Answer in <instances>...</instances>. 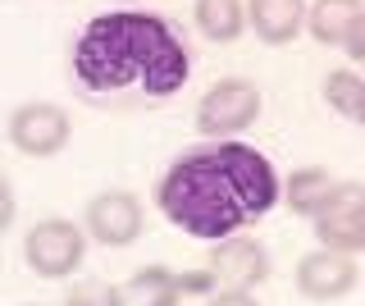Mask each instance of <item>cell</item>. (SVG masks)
Here are the masks:
<instances>
[{
	"instance_id": "6da1fadb",
	"label": "cell",
	"mask_w": 365,
	"mask_h": 306,
	"mask_svg": "<svg viewBox=\"0 0 365 306\" xmlns=\"http://www.w3.org/2000/svg\"><path fill=\"white\" fill-rule=\"evenodd\" d=\"M279 174L256 146L228 138L178 155L155 188V206L174 229L201 243H224L279 206Z\"/></svg>"
},
{
	"instance_id": "7a4b0ae2",
	"label": "cell",
	"mask_w": 365,
	"mask_h": 306,
	"mask_svg": "<svg viewBox=\"0 0 365 306\" xmlns=\"http://www.w3.org/2000/svg\"><path fill=\"white\" fill-rule=\"evenodd\" d=\"M187 73L192 55L160 14H96L73 41V78L91 96L137 92L146 101H169L182 92Z\"/></svg>"
},
{
	"instance_id": "3957f363",
	"label": "cell",
	"mask_w": 365,
	"mask_h": 306,
	"mask_svg": "<svg viewBox=\"0 0 365 306\" xmlns=\"http://www.w3.org/2000/svg\"><path fill=\"white\" fill-rule=\"evenodd\" d=\"M260 106H265V96L251 78H220L197 101V128L210 142H228L260 119Z\"/></svg>"
},
{
	"instance_id": "277c9868",
	"label": "cell",
	"mask_w": 365,
	"mask_h": 306,
	"mask_svg": "<svg viewBox=\"0 0 365 306\" xmlns=\"http://www.w3.org/2000/svg\"><path fill=\"white\" fill-rule=\"evenodd\" d=\"M87 256V229L64 215H51V220H37L28 233H23V260H28L32 275L41 279H68Z\"/></svg>"
},
{
	"instance_id": "5b68a950",
	"label": "cell",
	"mask_w": 365,
	"mask_h": 306,
	"mask_svg": "<svg viewBox=\"0 0 365 306\" xmlns=\"http://www.w3.org/2000/svg\"><path fill=\"white\" fill-rule=\"evenodd\" d=\"M5 133H9V146H14L19 155H28V160H51V155H60L68 146V138H73V119H68V110L55 106V101H23V106H14Z\"/></svg>"
},
{
	"instance_id": "8992f818",
	"label": "cell",
	"mask_w": 365,
	"mask_h": 306,
	"mask_svg": "<svg viewBox=\"0 0 365 306\" xmlns=\"http://www.w3.org/2000/svg\"><path fill=\"white\" fill-rule=\"evenodd\" d=\"M311 229L329 252H365V183H334L324 206L311 215Z\"/></svg>"
},
{
	"instance_id": "52a82bcc",
	"label": "cell",
	"mask_w": 365,
	"mask_h": 306,
	"mask_svg": "<svg viewBox=\"0 0 365 306\" xmlns=\"http://www.w3.org/2000/svg\"><path fill=\"white\" fill-rule=\"evenodd\" d=\"M83 229H87V243H101V247H133L146 229V210L137 201V192L128 188H110V192H96L87 201V215H83Z\"/></svg>"
},
{
	"instance_id": "ba28073f",
	"label": "cell",
	"mask_w": 365,
	"mask_h": 306,
	"mask_svg": "<svg viewBox=\"0 0 365 306\" xmlns=\"http://www.w3.org/2000/svg\"><path fill=\"white\" fill-rule=\"evenodd\" d=\"M292 279H297V292H302L306 302H338V297H347V292L356 288L361 265H356V256H347V252L315 247V252H306L297 260Z\"/></svg>"
},
{
	"instance_id": "9c48e42d",
	"label": "cell",
	"mask_w": 365,
	"mask_h": 306,
	"mask_svg": "<svg viewBox=\"0 0 365 306\" xmlns=\"http://www.w3.org/2000/svg\"><path fill=\"white\" fill-rule=\"evenodd\" d=\"M205 270L215 275L220 288H260V283L269 279V252L265 243H256V238L247 233H233L224 238V243L210 247V260H205Z\"/></svg>"
},
{
	"instance_id": "30bf717a",
	"label": "cell",
	"mask_w": 365,
	"mask_h": 306,
	"mask_svg": "<svg viewBox=\"0 0 365 306\" xmlns=\"http://www.w3.org/2000/svg\"><path fill=\"white\" fill-rule=\"evenodd\" d=\"M247 28L265 46H288L306 32V0H247Z\"/></svg>"
},
{
	"instance_id": "8fae6325",
	"label": "cell",
	"mask_w": 365,
	"mask_h": 306,
	"mask_svg": "<svg viewBox=\"0 0 365 306\" xmlns=\"http://www.w3.org/2000/svg\"><path fill=\"white\" fill-rule=\"evenodd\" d=\"M361 14H365L361 0H315V5H306V32L319 46H342Z\"/></svg>"
},
{
	"instance_id": "7c38bea8",
	"label": "cell",
	"mask_w": 365,
	"mask_h": 306,
	"mask_svg": "<svg viewBox=\"0 0 365 306\" xmlns=\"http://www.w3.org/2000/svg\"><path fill=\"white\" fill-rule=\"evenodd\" d=\"M187 297L182 275H174L169 265H146L123 283V306H178Z\"/></svg>"
},
{
	"instance_id": "4fadbf2b",
	"label": "cell",
	"mask_w": 365,
	"mask_h": 306,
	"mask_svg": "<svg viewBox=\"0 0 365 306\" xmlns=\"http://www.w3.org/2000/svg\"><path fill=\"white\" fill-rule=\"evenodd\" d=\"M334 183L338 178H329V169L324 165H302V169H292L288 174V183H283V192H279V201L288 206L292 215H311L324 206V197L334 192Z\"/></svg>"
},
{
	"instance_id": "5bb4252c",
	"label": "cell",
	"mask_w": 365,
	"mask_h": 306,
	"mask_svg": "<svg viewBox=\"0 0 365 306\" xmlns=\"http://www.w3.org/2000/svg\"><path fill=\"white\" fill-rule=\"evenodd\" d=\"M192 19H197V32L205 41H237L247 32V5L242 0H197Z\"/></svg>"
},
{
	"instance_id": "9a60e30c",
	"label": "cell",
	"mask_w": 365,
	"mask_h": 306,
	"mask_svg": "<svg viewBox=\"0 0 365 306\" xmlns=\"http://www.w3.org/2000/svg\"><path fill=\"white\" fill-rule=\"evenodd\" d=\"M324 101H329L334 115H342L347 123H361V128H365V73L334 69L324 78Z\"/></svg>"
},
{
	"instance_id": "2e32d148",
	"label": "cell",
	"mask_w": 365,
	"mask_h": 306,
	"mask_svg": "<svg viewBox=\"0 0 365 306\" xmlns=\"http://www.w3.org/2000/svg\"><path fill=\"white\" fill-rule=\"evenodd\" d=\"M64 306H123V288H114L106 279H83L68 288Z\"/></svg>"
},
{
	"instance_id": "e0dca14e",
	"label": "cell",
	"mask_w": 365,
	"mask_h": 306,
	"mask_svg": "<svg viewBox=\"0 0 365 306\" xmlns=\"http://www.w3.org/2000/svg\"><path fill=\"white\" fill-rule=\"evenodd\" d=\"M201 306H260V302L247 288H215V292H205Z\"/></svg>"
},
{
	"instance_id": "ac0fdd59",
	"label": "cell",
	"mask_w": 365,
	"mask_h": 306,
	"mask_svg": "<svg viewBox=\"0 0 365 306\" xmlns=\"http://www.w3.org/2000/svg\"><path fill=\"white\" fill-rule=\"evenodd\" d=\"M19 215V197H14V183H9V174H0V233L14 224Z\"/></svg>"
},
{
	"instance_id": "d6986e66",
	"label": "cell",
	"mask_w": 365,
	"mask_h": 306,
	"mask_svg": "<svg viewBox=\"0 0 365 306\" xmlns=\"http://www.w3.org/2000/svg\"><path fill=\"white\" fill-rule=\"evenodd\" d=\"M342 51H347L351 64H365V14L356 19V28L347 32V41H342Z\"/></svg>"
},
{
	"instance_id": "ffe728a7",
	"label": "cell",
	"mask_w": 365,
	"mask_h": 306,
	"mask_svg": "<svg viewBox=\"0 0 365 306\" xmlns=\"http://www.w3.org/2000/svg\"><path fill=\"white\" fill-rule=\"evenodd\" d=\"M123 5H128V0H123Z\"/></svg>"
}]
</instances>
